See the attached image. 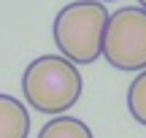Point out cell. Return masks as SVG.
I'll return each instance as SVG.
<instances>
[{
    "instance_id": "obj_2",
    "label": "cell",
    "mask_w": 146,
    "mask_h": 138,
    "mask_svg": "<svg viewBox=\"0 0 146 138\" xmlns=\"http://www.w3.org/2000/svg\"><path fill=\"white\" fill-rule=\"evenodd\" d=\"M108 11L103 3L76 0L68 3L54 19V43L73 65H89L103 54Z\"/></svg>"
},
{
    "instance_id": "obj_4",
    "label": "cell",
    "mask_w": 146,
    "mask_h": 138,
    "mask_svg": "<svg viewBox=\"0 0 146 138\" xmlns=\"http://www.w3.org/2000/svg\"><path fill=\"white\" fill-rule=\"evenodd\" d=\"M30 135V114L25 103L0 92V138H27Z\"/></svg>"
},
{
    "instance_id": "obj_6",
    "label": "cell",
    "mask_w": 146,
    "mask_h": 138,
    "mask_svg": "<svg viewBox=\"0 0 146 138\" xmlns=\"http://www.w3.org/2000/svg\"><path fill=\"white\" fill-rule=\"evenodd\" d=\"M127 108H130L133 119L146 127V70H141L133 79L130 90H127Z\"/></svg>"
},
{
    "instance_id": "obj_8",
    "label": "cell",
    "mask_w": 146,
    "mask_h": 138,
    "mask_svg": "<svg viewBox=\"0 0 146 138\" xmlns=\"http://www.w3.org/2000/svg\"><path fill=\"white\" fill-rule=\"evenodd\" d=\"M92 3H111V0H92Z\"/></svg>"
},
{
    "instance_id": "obj_7",
    "label": "cell",
    "mask_w": 146,
    "mask_h": 138,
    "mask_svg": "<svg viewBox=\"0 0 146 138\" xmlns=\"http://www.w3.org/2000/svg\"><path fill=\"white\" fill-rule=\"evenodd\" d=\"M138 5H141V8L146 11V0H138Z\"/></svg>"
},
{
    "instance_id": "obj_1",
    "label": "cell",
    "mask_w": 146,
    "mask_h": 138,
    "mask_svg": "<svg viewBox=\"0 0 146 138\" xmlns=\"http://www.w3.org/2000/svg\"><path fill=\"white\" fill-rule=\"evenodd\" d=\"M81 73L65 57L41 54L25 68L22 76V95L35 111L60 117L76 106L81 98Z\"/></svg>"
},
{
    "instance_id": "obj_3",
    "label": "cell",
    "mask_w": 146,
    "mask_h": 138,
    "mask_svg": "<svg viewBox=\"0 0 146 138\" xmlns=\"http://www.w3.org/2000/svg\"><path fill=\"white\" fill-rule=\"evenodd\" d=\"M103 57L125 73L146 70V11L141 5H125L108 14Z\"/></svg>"
},
{
    "instance_id": "obj_5",
    "label": "cell",
    "mask_w": 146,
    "mask_h": 138,
    "mask_svg": "<svg viewBox=\"0 0 146 138\" xmlns=\"http://www.w3.org/2000/svg\"><path fill=\"white\" fill-rule=\"evenodd\" d=\"M38 138H95V135L87 127V122L76 117H54L52 122L41 127Z\"/></svg>"
}]
</instances>
